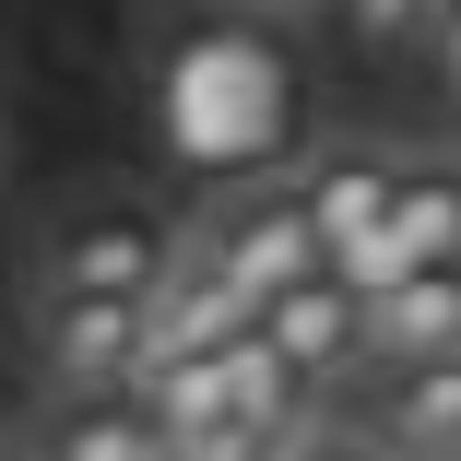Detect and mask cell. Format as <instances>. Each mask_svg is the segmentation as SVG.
Returning a JSON list of instances; mask_svg holds the SVG:
<instances>
[{
  "label": "cell",
  "mask_w": 461,
  "mask_h": 461,
  "mask_svg": "<svg viewBox=\"0 0 461 461\" xmlns=\"http://www.w3.org/2000/svg\"><path fill=\"white\" fill-rule=\"evenodd\" d=\"M249 343L285 366L296 391H320V379H343V366H366V308L331 285V272H308L296 296H272V308L249 320Z\"/></svg>",
  "instance_id": "6"
},
{
  "label": "cell",
  "mask_w": 461,
  "mask_h": 461,
  "mask_svg": "<svg viewBox=\"0 0 461 461\" xmlns=\"http://www.w3.org/2000/svg\"><path fill=\"white\" fill-rule=\"evenodd\" d=\"M355 13H366V36H414V24L449 13V0H355Z\"/></svg>",
  "instance_id": "12"
},
{
  "label": "cell",
  "mask_w": 461,
  "mask_h": 461,
  "mask_svg": "<svg viewBox=\"0 0 461 461\" xmlns=\"http://www.w3.org/2000/svg\"><path fill=\"white\" fill-rule=\"evenodd\" d=\"M391 177H402V154H320V166L296 177V213H308V237H320V272H331L343 249H366V237H379Z\"/></svg>",
  "instance_id": "7"
},
{
  "label": "cell",
  "mask_w": 461,
  "mask_h": 461,
  "mask_svg": "<svg viewBox=\"0 0 461 461\" xmlns=\"http://www.w3.org/2000/svg\"><path fill=\"white\" fill-rule=\"evenodd\" d=\"M237 331H249L237 285H225L202 249H177V260H166V285L142 296V355H213V343H237Z\"/></svg>",
  "instance_id": "8"
},
{
  "label": "cell",
  "mask_w": 461,
  "mask_h": 461,
  "mask_svg": "<svg viewBox=\"0 0 461 461\" xmlns=\"http://www.w3.org/2000/svg\"><path fill=\"white\" fill-rule=\"evenodd\" d=\"M461 355V272H402L391 296H366V366H426Z\"/></svg>",
  "instance_id": "9"
},
{
  "label": "cell",
  "mask_w": 461,
  "mask_h": 461,
  "mask_svg": "<svg viewBox=\"0 0 461 461\" xmlns=\"http://www.w3.org/2000/svg\"><path fill=\"white\" fill-rule=\"evenodd\" d=\"M202 260L237 285V308L260 320L272 296H296L308 272H320V237H308V213H296V190H237L213 225H202Z\"/></svg>",
  "instance_id": "5"
},
{
  "label": "cell",
  "mask_w": 461,
  "mask_h": 461,
  "mask_svg": "<svg viewBox=\"0 0 461 461\" xmlns=\"http://www.w3.org/2000/svg\"><path fill=\"white\" fill-rule=\"evenodd\" d=\"M272 461H391V449H366V438H296V449H272Z\"/></svg>",
  "instance_id": "13"
},
{
  "label": "cell",
  "mask_w": 461,
  "mask_h": 461,
  "mask_svg": "<svg viewBox=\"0 0 461 461\" xmlns=\"http://www.w3.org/2000/svg\"><path fill=\"white\" fill-rule=\"evenodd\" d=\"M391 449L402 461H461V355L391 366Z\"/></svg>",
  "instance_id": "10"
},
{
  "label": "cell",
  "mask_w": 461,
  "mask_h": 461,
  "mask_svg": "<svg viewBox=\"0 0 461 461\" xmlns=\"http://www.w3.org/2000/svg\"><path fill=\"white\" fill-rule=\"evenodd\" d=\"M24 461H166V438H154V414L119 391V402H59Z\"/></svg>",
  "instance_id": "11"
},
{
  "label": "cell",
  "mask_w": 461,
  "mask_h": 461,
  "mask_svg": "<svg viewBox=\"0 0 461 461\" xmlns=\"http://www.w3.org/2000/svg\"><path fill=\"white\" fill-rule=\"evenodd\" d=\"M426 36H438V83H449V95H461V0H449V13H438Z\"/></svg>",
  "instance_id": "14"
},
{
  "label": "cell",
  "mask_w": 461,
  "mask_h": 461,
  "mask_svg": "<svg viewBox=\"0 0 461 461\" xmlns=\"http://www.w3.org/2000/svg\"><path fill=\"white\" fill-rule=\"evenodd\" d=\"M166 260H177L166 213L95 190V202H71V213L36 237V296H131V308H142V296L166 285Z\"/></svg>",
  "instance_id": "2"
},
{
  "label": "cell",
  "mask_w": 461,
  "mask_h": 461,
  "mask_svg": "<svg viewBox=\"0 0 461 461\" xmlns=\"http://www.w3.org/2000/svg\"><path fill=\"white\" fill-rule=\"evenodd\" d=\"M142 308L131 296H36V379L59 402H119L142 391Z\"/></svg>",
  "instance_id": "4"
},
{
  "label": "cell",
  "mask_w": 461,
  "mask_h": 461,
  "mask_svg": "<svg viewBox=\"0 0 461 461\" xmlns=\"http://www.w3.org/2000/svg\"><path fill=\"white\" fill-rule=\"evenodd\" d=\"M225 13H296V0H225Z\"/></svg>",
  "instance_id": "15"
},
{
  "label": "cell",
  "mask_w": 461,
  "mask_h": 461,
  "mask_svg": "<svg viewBox=\"0 0 461 461\" xmlns=\"http://www.w3.org/2000/svg\"><path fill=\"white\" fill-rule=\"evenodd\" d=\"M154 154L202 190H260L308 142V71L260 13H177L142 71Z\"/></svg>",
  "instance_id": "1"
},
{
  "label": "cell",
  "mask_w": 461,
  "mask_h": 461,
  "mask_svg": "<svg viewBox=\"0 0 461 461\" xmlns=\"http://www.w3.org/2000/svg\"><path fill=\"white\" fill-rule=\"evenodd\" d=\"M402 272H461V166H402L391 177V213L366 249L331 260V285L366 308V296H391Z\"/></svg>",
  "instance_id": "3"
}]
</instances>
